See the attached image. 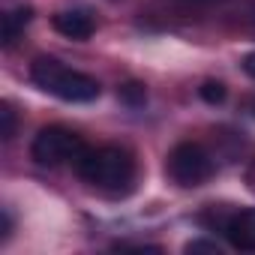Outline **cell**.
<instances>
[{
	"label": "cell",
	"mask_w": 255,
	"mask_h": 255,
	"mask_svg": "<svg viewBox=\"0 0 255 255\" xmlns=\"http://www.w3.org/2000/svg\"><path fill=\"white\" fill-rule=\"evenodd\" d=\"M30 81L39 90H45L63 102H93L102 93V87L93 75L78 72V69L60 63L57 57H45V54L30 63Z\"/></svg>",
	"instance_id": "7a4b0ae2"
},
{
	"label": "cell",
	"mask_w": 255,
	"mask_h": 255,
	"mask_svg": "<svg viewBox=\"0 0 255 255\" xmlns=\"http://www.w3.org/2000/svg\"><path fill=\"white\" fill-rule=\"evenodd\" d=\"M198 96H201L207 105H219V102H225L228 90H225V84H222V81H204V84L198 87Z\"/></svg>",
	"instance_id": "9c48e42d"
},
{
	"label": "cell",
	"mask_w": 255,
	"mask_h": 255,
	"mask_svg": "<svg viewBox=\"0 0 255 255\" xmlns=\"http://www.w3.org/2000/svg\"><path fill=\"white\" fill-rule=\"evenodd\" d=\"M117 96H120L123 105H129V108H141V105L147 102V90H144V84H138V81H126V84L117 90Z\"/></svg>",
	"instance_id": "ba28073f"
},
{
	"label": "cell",
	"mask_w": 255,
	"mask_h": 255,
	"mask_svg": "<svg viewBox=\"0 0 255 255\" xmlns=\"http://www.w3.org/2000/svg\"><path fill=\"white\" fill-rule=\"evenodd\" d=\"M84 147L87 144H84V138L75 129L54 123V126H42V129L36 132V138L30 144V156L39 165H45V168H57V165L75 162L84 153Z\"/></svg>",
	"instance_id": "3957f363"
},
{
	"label": "cell",
	"mask_w": 255,
	"mask_h": 255,
	"mask_svg": "<svg viewBox=\"0 0 255 255\" xmlns=\"http://www.w3.org/2000/svg\"><path fill=\"white\" fill-rule=\"evenodd\" d=\"M75 174L105 192H126L135 180V159L126 147L102 144V147H84V153L72 162Z\"/></svg>",
	"instance_id": "6da1fadb"
},
{
	"label": "cell",
	"mask_w": 255,
	"mask_h": 255,
	"mask_svg": "<svg viewBox=\"0 0 255 255\" xmlns=\"http://www.w3.org/2000/svg\"><path fill=\"white\" fill-rule=\"evenodd\" d=\"M0 216H3V225H0V243H6L9 234H12V216H9V210H0Z\"/></svg>",
	"instance_id": "7c38bea8"
},
{
	"label": "cell",
	"mask_w": 255,
	"mask_h": 255,
	"mask_svg": "<svg viewBox=\"0 0 255 255\" xmlns=\"http://www.w3.org/2000/svg\"><path fill=\"white\" fill-rule=\"evenodd\" d=\"M243 72H246V75H249V78H255V51H252V54H246V57H243Z\"/></svg>",
	"instance_id": "4fadbf2b"
},
{
	"label": "cell",
	"mask_w": 255,
	"mask_h": 255,
	"mask_svg": "<svg viewBox=\"0 0 255 255\" xmlns=\"http://www.w3.org/2000/svg\"><path fill=\"white\" fill-rule=\"evenodd\" d=\"M186 252H213V255H219V246L213 240H192V243H186Z\"/></svg>",
	"instance_id": "8fae6325"
},
{
	"label": "cell",
	"mask_w": 255,
	"mask_h": 255,
	"mask_svg": "<svg viewBox=\"0 0 255 255\" xmlns=\"http://www.w3.org/2000/svg\"><path fill=\"white\" fill-rule=\"evenodd\" d=\"M246 21H249V24L255 27V0H252L249 6H246Z\"/></svg>",
	"instance_id": "5bb4252c"
},
{
	"label": "cell",
	"mask_w": 255,
	"mask_h": 255,
	"mask_svg": "<svg viewBox=\"0 0 255 255\" xmlns=\"http://www.w3.org/2000/svg\"><path fill=\"white\" fill-rule=\"evenodd\" d=\"M51 27H54L60 36L81 42V39H90V36H93L96 21H93V15H90L87 9H60V12H54Z\"/></svg>",
	"instance_id": "8992f818"
},
{
	"label": "cell",
	"mask_w": 255,
	"mask_h": 255,
	"mask_svg": "<svg viewBox=\"0 0 255 255\" xmlns=\"http://www.w3.org/2000/svg\"><path fill=\"white\" fill-rule=\"evenodd\" d=\"M15 129H18V120H15L12 105H0V138L12 141L15 138Z\"/></svg>",
	"instance_id": "30bf717a"
},
{
	"label": "cell",
	"mask_w": 255,
	"mask_h": 255,
	"mask_svg": "<svg viewBox=\"0 0 255 255\" xmlns=\"http://www.w3.org/2000/svg\"><path fill=\"white\" fill-rule=\"evenodd\" d=\"M225 240L240 252H255V207L237 210L222 222Z\"/></svg>",
	"instance_id": "5b68a950"
},
{
	"label": "cell",
	"mask_w": 255,
	"mask_h": 255,
	"mask_svg": "<svg viewBox=\"0 0 255 255\" xmlns=\"http://www.w3.org/2000/svg\"><path fill=\"white\" fill-rule=\"evenodd\" d=\"M30 18H33V9L30 6H15V9L3 12V18H0V45L12 48L21 39V33L30 24Z\"/></svg>",
	"instance_id": "52a82bcc"
},
{
	"label": "cell",
	"mask_w": 255,
	"mask_h": 255,
	"mask_svg": "<svg viewBox=\"0 0 255 255\" xmlns=\"http://www.w3.org/2000/svg\"><path fill=\"white\" fill-rule=\"evenodd\" d=\"M165 171H168V177H171L177 186L192 189V186H201V183L213 174V156H210L201 144L183 141V144H177V147L168 153Z\"/></svg>",
	"instance_id": "277c9868"
}]
</instances>
